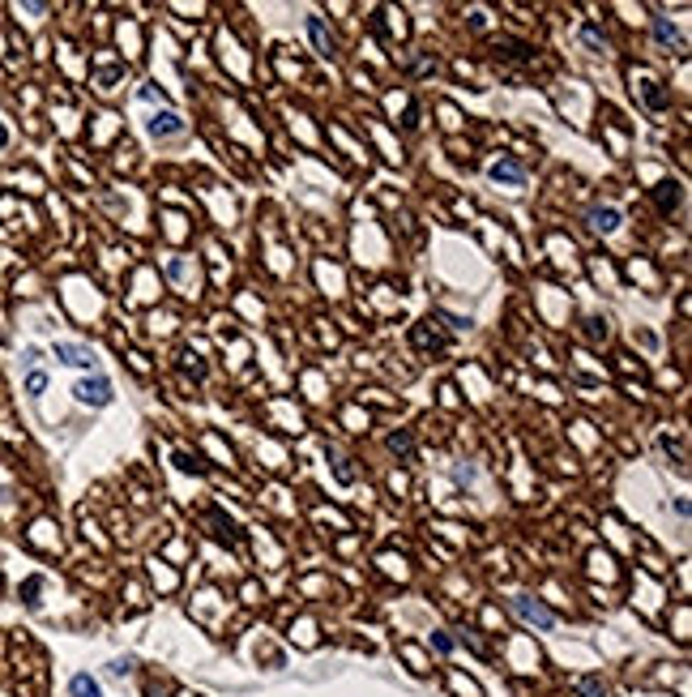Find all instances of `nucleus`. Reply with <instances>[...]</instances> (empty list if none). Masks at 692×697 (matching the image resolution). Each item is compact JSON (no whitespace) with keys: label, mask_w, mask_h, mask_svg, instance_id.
Instances as JSON below:
<instances>
[{"label":"nucleus","mask_w":692,"mask_h":697,"mask_svg":"<svg viewBox=\"0 0 692 697\" xmlns=\"http://www.w3.org/2000/svg\"><path fill=\"white\" fill-rule=\"evenodd\" d=\"M676 201H680V184H663V188H659V205H663V210H671Z\"/></svg>","instance_id":"nucleus-11"},{"label":"nucleus","mask_w":692,"mask_h":697,"mask_svg":"<svg viewBox=\"0 0 692 697\" xmlns=\"http://www.w3.org/2000/svg\"><path fill=\"white\" fill-rule=\"evenodd\" d=\"M56 355H60V364H68V368H94V355H90L81 342H56Z\"/></svg>","instance_id":"nucleus-3"},{"label":"nucleus","mask_w":692,"mask_h":697,"mask_svg":"<svg viewBox=\"0 0 692 697\" xmlns=\"http://www.w3.org/2000/svg\"><path fill=\"white\" fill-rule=\"evenodd\" d=\"M389 449H393V454H410V449H415L410 432H393V437H389Z\"/></svg>","instance_id":"nucleus-12"},{"label":"nucleus","mask_w":692,"mask_h":697,"mask_svg":"<svg viewBox=\"0 0 692 697\" xmlns=\"http://www.w3.org/2000/svg\"><path fill=\"white\" fill-rule=\"evenodd\" d=\"M513 612H517L526 625H535V629H556V612L543 608L535 595H517V599H513Z\"/></svg>","instance_id":"nucleus-1"},{"label":"nucleus","mask_w":692,"mask_h":697,"mask_svg":"<svg viewBox=\"0 0 692 697\" xmlns=\"http://www.w3.org/2000/svg\"><path fill=\"white\" fill-rule=\"evenodd\" d=\"M107 672H111V676H128V672H133V663H128V659H115Z\"/></svg>","instance_id":"nucleus-16"},{"label":"nucleus","mask_w":692,"mask_h":697,"mask_svg":"<svg viewBox=\"0 0 692 697\" xmlns=\"http://www.w3.org/2000/svg\"><path fill=\"white\" fill-rule=\"evenodd\" d=\"M4 141H9V133H4V128H0V146H4Z\"/></svg>","instance_id":"nucleus-17"},{"label":"nucleus","mask_w":692,"mask_h":697,"mask_svg":"<svg viewBox=\"0 0 692 697\" xmlns=\"http://www.w3.org/2000/svg\"><path fill=\"white\" fill-rule=\"evenodd\" d=\"M654 34H659V43H676V47H684V39H680V34H676V30L663 21V17L654 21Z\"/></svg>","instance_id":"nucleus-10"},{"label":"nucleus","mask_w":692,"mask_h":697,"mask_svg":"<svg viewBox=\"0 0 692 697\" xmlns=\"http://www.w3.org/2000/svg\"><path fill=\"white\" fill-rule=\"evenodd\" d=\"M590 227H594V231H616V227H620V214H616V210H594V214H590Z\"/></svg>","instance_id":"nucleus-8"},{"label":"nucleus","mask_w":692,"mask_h":697,"mask_svg":"<svg viewBox=\"0 0 692 697\" xmlns=\"http://www.w3.org/2000/svg\"><path fill=\"white\" fill-rule=\"evenodd\" d=\"M73 394H77V402H86V407H107V402H111V381H107L103 372H94V377L77 381Z\"/></svg>","instance_id":"nucleus-2"},{"label":"nucleus","mask_w":692,"mask_h":697,"mask_svg":"<svg viewBox=\"0 0 692 697\" xmlns=\"http://www.w3.org/2000/svg\"><path fill=\"white\" fill-rule=\"evenodd\" d=\"M26 390H30V394H43V390H47V377H43L38 368H30V377H26Z\"/></svg>","instance_id":"nucleus-13"},{"label":"nucleus","mask_w":692,"mask_h":697,"mask_svg":"<svg viewBox=\"0 0 692 697\" xmlns=\"http://www.w3.org/2000/svg\"><path fill=\"white\" fill-rule=\"evenodd\" d=\"M432 646H436L440 655H449V651H453V642H449V634H432Z\"/></svg>","instance_id":"nucleus-15"},{"label":"nucleus","mask_w":692,"mask_h":697,"mask_svg":"<svg viewBox=\"0 0 692 697\" xmlns=\"http://www.w3.org/2000/svg\"><path fill=\"white\" fill-rule=\"evenodd\" d=\"M68 693H73V697H103V689H98V681H94V676L77 672V676L68 681Z\"/></svg>","instance_id":"nucleus-6"},{"label":"nucleus","mask_w":692,"mask_h":697,"mask_svg":"<svg viewBox=\"0 0 692 697\" xmlns=\"http://www.w3.org/2000/svg\"><path fill=\"white\" fill-rule=\"evenodd\" d=\"M577 689H582V697H607V685H603L599 676H582Z\"/></svg>","instance_id":"nucleus-9"},{"label":"nucleus","mask_w":692,"mask_h":697,"mask_svg":"<svg viewBox=\"0 0 692 697\" xmlns=\"http://www.w3.org/2000/svg\"><path fill=\"white\" fill-rule=\"evenodd\" d=\"M150 133H154V137H180V133H184V120H180L175 111H158V116L150 120Z\"/></svg>","instance_id":"nucleus-4"},{"label":"nucleus","mask_w":692,"mask_h":697,"mask_svg":"<svg viewBox=\"0 0 692 697\" xmlns=\"http://www.w3.org/2000/svg\"><path fill=\"white\" fill-rule=\"evenodd\" d=\"M492 180H505V184H526V167H522V163H513V158H500V163L492 167Z\"/></svg>","instance_id":"nucleus-5"},{"label":"nucleus","mask_w":692,"mask_h":697,"mask_svg":"<svg viewBox=\"0 0 692 697\" xmlns=\"http://www.w3.org/2000/svg\"><path fill=\"white\" fill-rule=\"evenodd\" d=\"M38 591H43V582H38V578H26V586H21V599H26V604L34 608V604H38V599H34Z\"/></svg>","instance_id":"nucleus-14"},{"label":"nucleus","mask_w":692,"mask_h":697,"mask_svg":"<svg viewBox=\"0 0 692 697\" xmlns=\"http://www.w3.org/2000/svg\"><path fill=\"white\" fill-rule=\"evenodd\" d=\"M308 34H312V43H316V51H334V39H329V30H325V21L321 17H308Z\"/></svg>","instance_id":"nucleus-7"}]
</instances>
